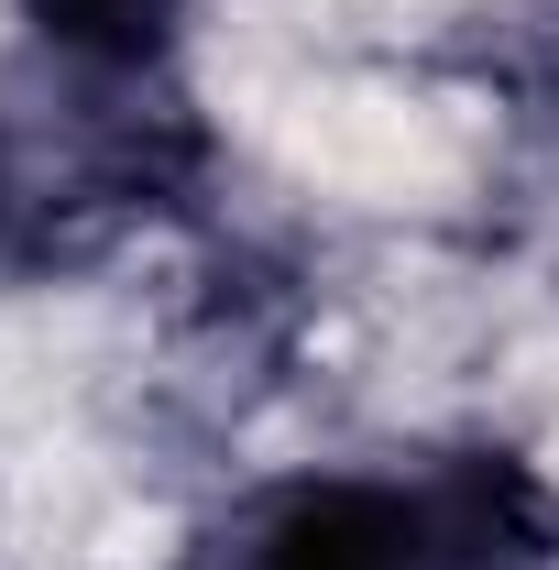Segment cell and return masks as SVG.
<instances>
[{
	"label": "cell",
	"instance_id": "cell-1",
	"mask_svg": "<svg viewBox=\"0 0 559 570\" xmlns=\"http://www.w3.org/2000/svg\"><path fill=\"white\" fill-rule=\"evenodd\" d=\"M209 165L198 110L154 56L22 45L0 56V275H77L143 219H165Z\"/></svg>",
	"mask_w": 559,
	"mask_h": 570
},
{
	"label": "cell",
	"instance_id": "cell-2",
	"mask_svg": "<svg viewBox=\"0 0 559 570\" xmlns=\"http://www.w3.org/2000/svg\"><path fill=\"white\" fill-rule=\"evenodd\" d=\"M559 504L504 450L418 472H307L198 527L176 570H549Z\"/></svg>",
	"mask_w": 559,
	"mask_h": 570
},
{
	"label": "cell",
	"instance_id": "cell-3",
	"mask_svg": "<svg viewBox=\"0 0 559 570\" xmlns=\"http://www.w3.org/2000/svg\"><path fill=\"white\" fill-rule=\"evenodd\" d=\"M45 45H88V56H165L187 0H22Z\"/></svg>",
	"mask_w": 559,
	"mask_h": 570
}]
</instances>
